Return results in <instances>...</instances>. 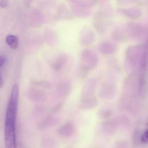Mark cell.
Wrapping results in <instances>:
<instances>
[{"label": "cell", "instance_id": "7", "mask_svg": "<svg viewBox=\"0 0 148 148\" xmlns=\"http://www.w3.org/2000/svg\"><path fill=\"white\" fill-rule=\"evenodd\" d=\"M7 61V58L4 55H1L0 57V66L2 67L3 66L5 65Z\"/></svg>", "mask_w": 148, "mask_h": 148}, {"label": "cell", "instance_id": "3", "mask_svg": "<svg viewBox=\"0 0 148 148\" xmlns=\"http://www.w3.org/2000/svg\"><path fill=\"white\" fill-rule=\"evenodd\" d=\"M6 41L8 45L13 49H16L18 47L19 44L18 38L15 35L10 34L6 37Z\"/></svg>", "mask_w": 148, "mask_h": 148}, {"label": "cell", "instance_id": "8", "mask_svg": "<svg viewBox=\"0 0 148 148\" xmlns=\"http://www.w3.org/2000/svg\"><path fill=\"white\" fill-rule=\"evenodd\" d=\"M8 2L5 0H1L0 1V6L2 8H5L8 5Z\"/></svg>", "mask_w": 148, "mask_h": 148}, {"label": "cell", "instance_id": "1", "mask_svg": "<svg viewBox=\"0 0 148 148\" xmlns=\"http://www.w3.org/2000/svg\"><path fill=\"white\" fill-rule=\"evenodd\" d=\"M19 90L14 88L12 90L6 114L5 140L6 148H16V116L18 110Z\"/></svg>", "mask_w": 148, "mask_h": 148}, {"label": "cell", "instance_id": "6", "mask_svg": "<svg viewBox=\"0 0 148 148\" xmlns=\"http://www.w3.org/2000/svg\"><path fill=\"white\" fill-rule=\"evenodd\" d=\"M62 106H63L62 104H59L58 105L56 106L55 107H54V108L52 110V114H54V113L59 111L61 110V108H62Z\"/></svg>", "mask_w": 148, "mask_h": 148}, {"label": "cell", "instance_id": "5", "mask_svg": "<svg viewBox=\"0 0 148 148\" xmlns=\"http://www.w3.org/2000/svg\"><path fill=\"white\" fill-rule=\"evenodd\" d=\"M141 141L144 143H148V129H147L141 137Z\"/></svg>", "mask_w": 148, "mask_h": 148}, {"label": "cell", "instance_id": "9", "mask_svg": "<svg viewBox=\"0 0 148 148\" xmlns=\"http://www.w3.org/2000/svg\"><path fill=\"white\" fill-rule=\"evenodd\" d=\"M16 148H24V147L20 143H18V144H17Z\"/></svg>", "mask_w": 148, "mask_h": 148}, {"label": "cell", "instance_id": "2", "mask_svg": "<svg viewBox=\"0 0 148 148\" xmlns=\"http://www.w3.org/2000/svg\"><path fill=\"white\" fill-rule=\"evenodd\" d=\"M74 130L75 127L74 125L71 122H68L60 126L58 130V133L60 136L68 138L73 135Z\"/></svg>", "mask_w": 148, "mask_h": 148}, {"label": "cell", "instance_id": "4", "mask_svg": "<svg viewBox=\"0 0 148 148\" xmlns=\"http://www.w3.org/2000/svg\"><path fill=\"white\" fill-rule=\"evenodd\" d=\"M95 105V102L90 99H83L79 104L80 109L83 110H88L93 108Z\"/></svg>", "mask_w": 148, "mask_h": 148}]
</instances>
